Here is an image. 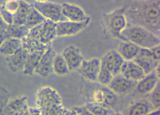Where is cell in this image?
Wrapping results in <instances>:
<instances>
[{"label":"cell","mask_w":160,"mask_h":115,"mask_svg":"<svg viewBox=\"0 0 160 115\" xmlns=\"http://www.w3.org/2000/svg\"><path fill=\"white\" fill-rule=\"evenodd\" d=\"M124 15L126 27H142L160 38V0L130 1Z\"/></svg>","instance_id":"1"},{"label":"cell","mask_w":160,"mask_h":115,"mask_svg":"<svg viewBox=\"0 0 160 115\" xmlns=\"http://www.w3.org/2000/svg\"><path fill=\"white\" fill-rule=\"evenodd\" d=\"M119 39L131 42L142 48L150 49L160 45V38L142 27H126L121 32Z\"/></svg>","instance_id":"2"},{"label":"cell","mask_w":160,"mask_h":115,"mask_svg":"<svg viewBox=\"0 0 160 115\" xmlns=\"http://www.w3.org/2000/svg\"><path fill=\"white\" fill-rule=\"evenodd\" d=\"M129 3L112 12L103 14L102 23L105 34L119 38L121 32L126 26L124 13Z\"/></svg>","instance_id":"3"},{"label":"cell","mask_w":160,"mask_h":115,"mask_svg":"<svg viewBox=\"0 0 160 115\" xmlns=\"http://www.w3.org/2000/svg\"><path fill=\"white\" fill-rule=\"evenodd\" d=\"M32 4L44 17L55 23L69 21L63 15L62 5L60 4L41 1H36Z\"/></svg>","instance_id":"4"},{"label":"cell","mask_w":160,"mask_h":115,"mask_svg":"<svg viewBox=\"0 0 160 115\" xmlns=\"http://www.w3.org/2000/svg\"><path fill=\"white\" fill-rule=\"evenodd\" d=\"M42 23L30 29L28 35L21 39L23 47L28 52L46 51L51 46V42L44 44L40 41L39 32Z\"/></svg>","instance_id":"5"},{"label":"cell","mask_w":160,"mask_h":115,"mask_svg":"<svg viewBox=\"0 0 160 115\" xmlns=\"http://www.w3.org/2000/svg\"><path fill=\"white\" fill-rule=\"evenodd\" d=\"M61 103L60 95L52 88L44 87L38 90L37 94V104L41 109Z\"/></svg>","instance_id":"6"},{"label":"cell","mask_w":160,"mask_h":115,"mask_svg":"<svg viewBox=\"0 0 160 115\" xmlns=\"http://www.w3.org/2000/svg\"><path fill=\"white\" fill-rule=\"evenodd\" d=\"M138 82L129 79L120 73L113 77L107 86L116 94L126 95L135 89Z\"/></svg>","instance_id":"7"},{"label":"cell","mask_w":160,"mask_h":115,"mask_svg":"<svg viewBox=\"0 0 160 115\" xmlns=\"http://www.w3.org/2000/svg\"><path fill=\"white\" fill-rule=\"evenodd\" d=\"M132 61L142 68L146 75L155 70L160 64V61L154 58L150 49L142 48Z\"/></svg>","instance_id":"8"},{"label":"cell","mask_w":160,"mask_h":115,"mask_svg":"<svg viewBox=\"0 0 160 115\" xmlns=\"http://www.w3.org/2000/svg\"><path fill=\"white\" fill-rule=\"evenodd\" d=\"M56 52L49 47L42 55L34 72L43 77H46L54 72L53 64Z\"/></svg>","instance_id":"9"},{"label":"cell","mask_w":160,"mask_h":115,"mask_svg":"<svg viewBox=\"0 0 160 115\" xmlns=\"http://www.w3.org/2000/svg\"><path fill=\"white\" fill-rule=\"evenodd\" d=\"M101 67V60L94 58L88 61L83 60L78 69L79 73L92 82L98 81Z\"/></svg>","instance_id":"10"},{"label":"cell","mask_w":160,"mask_h":115,"mask_svg":"<svg viewBox=\"0 0 160 115\" xmlns=\"http://www.w3.org/2000/svg\"><path fill=\"white\" fill-rule=\"evenodd\" d=\"M90 18L82 22L71 21L58 22L56 23L57 36H58L74 35L85 28L89 23Z\"/></svg>","instance_id":"11"},{"label":"cell","mask_w":160,"mask_h":115,"mask_svg":"<svg viewBox=\"0 0 160 115\" xmlns=\"http://www.w3.org/2000/svg\"><path fill=\"white\" fill-rule=\"evenodd\" d=\"M125 60L118 51L113 50L106 54L102 58L103 63L113 77L120 73L121 69Z\"/></svg>","instance_id":"12"},{"label":"cell","mask_w":160,"mask_h":115,"mask_svg":"<svg viewBox=\"0 0 160 115\" xmlns=\"http://www.w3.org/2000/svg\"><path fill=\"white\" fill-rule=\"evenodd\" d=\"M62 55L67 62L69 71L78 70L84 60L79 49L72 45L65 48Z\"/></svg>","instance_id":"13"},{"label":"cell","mask_w":160,"mask_h":115,"mask_svg":"<svg viewBox=\"0 0 160 115\" xmlns=\"http://www.w3.org/2000/svg\"><path fill=\"white\" fill-rule=\"evenodd\" d=\"M120 73L129 79L137 81L141 80L146 75L142 68L132 60H125Z\"/></svg>","instance_id":"14"},{"label":"cell","mask_w":160,"mask_h":115,"mask_svg":"<svg viewBox=\"0 0 160 115\" xmlns=\"http://www.w3.org/2000/svg\"><path fill=\"white\" fill-rule=\"evenodd\" d=\"M159 81L160 78L157 75L154 70L138 81L135 89L139 94H147L154 89Z\"/></svg>","instance_id":"15"},{"label":"cell","mask_w":160,"mask_h":115,"mask_svg":"<svg viewBox=\"0 0 160 115\" xmlns=\"http://www.w3.org/2000/svg\"><path fill=\"white\" fill-rule=\"evenodd\" d=\"M62 5V14L69 21L82 22L89 17L86 15L81 8L77 6L66 3Z\"/></svg>","instance_id":"16"},{"label":"cell","mask_w":160,"mask_h":115,"mask_svg":"<svg viewBox=\"0 0 160 115\" xmlns=\"http://www.w3.org/2000/svg\"><path fill=\"white\" fill-rule=\"evenodd\" d=\"M57 36L56 23L47 19L42 23L39 32L40 42L47 44L51 42Z\"/></svg>","instance_id":"17"},{"label":"cell","mask_w":160,"mask_h":115,"mask_svg":"<svg viewBox=\"0 0 160 115\" xmlns=\"http://www.w3.org/2000/svg\"><path fill=\"white\" fill-rule=\"evenodd\" d=\"M141 48L131 42L122 41L119 45L118 52L125 60H132L138 55Z\"/></svg>","instance_id":"18"},{"label":"cell","mask_w":160,"mask_h":115,"mask_svg":"<svg viewBox=\"0 0 160 115\" xmlns=\"http://www.w3.org/2000/svg\"><path fill=\"white\" fill-rule=\"evenodd\" d=\"M155 109L148 100L143 99L139 101L132 105L128 112L129 115H149Z\"/></svg>","instance_id":"19"},{"label":"cell","mask_w":160,"mask_h":115,"mask_svg":"<svg viewBox=\"0 0 160 115\" xmlns=\"http://www.w3.org/2000/svg\"><path fill=\"white\" fill-rule=\"evenodd\" d=\"M45 51L28 52L24 66L26 73L30 75L32 74Z\"/></svg>","instance_id":"20"},{"label":"cell","mask_w":160,"mask_h":115,"mask_svg":"<svg viewBox=\"0 0 160 115\" xmlns=\"http://www.w3.org/2000/svg\"><path fill=\"white\" fill-rule=\"evenodd\" d=\"M28 53L26 49L22 47L20 48L9 56L8 60L10 65L18 68L24 67Z\"/></svg>","instance_id":"21"},{"label":"cell","mask_w":160,"mask_h":115,"mask_svg":"<svg viewBox=\"0 0 160 115\" xmlns=\"http://www.w3.org/2000/svg\"><path fill=\"white\" fill-rule=\"evenodd\" d=\"M22 46L21 39L10 38L0 46V51L5 54L12 55Z\"/></svg>","instance_id":"22"},{"label":"cell","mask_w":160,"mask_h":115,"mask_svg":"<svg viewBox=\"0 0 160 115\" xmlns=\"http://www.w3.org/2000/svg\"><path fill=\"white\" fill-rule=\"evenodd\" d=\"M47 19L33 7L27 17L25 25L30 30L45 22Z\"/></svg>","instance_id":"23"},{"label":"cell","mask_w":160,"mask_h":115,"mask_svg":"<svg viewBox=\"0 0 160 115\" xmlns=\"http://www.w3.org/2000/svg\"><path fill=\"white\" fill-rule=\"evenodd\" d=\"M85 106L92 115L119 114L115 112L111 108L106 107L95 102H88Z\"/></svg>","instance_id":"24"},{"label":"cell","mask_w":160,"mask_h":115,"mask_svg":"<svg viewBox=\"0 0 160 115\" xmlns=\"http://www.w3.org/2000/svg\"><path fill=\"white\" fill-rule=\"evenodd\" d=\"M29 30L25 25L18 26L12 24L8 25L6 31L9 38L22 39L28 35Z\"/></svg>","instance_id":"25"},{"label":"cell","mask_w":160,"mask_h":115,"mask_svg":"<svg viewBox=\"0 0 160 115\" xmlns=\"http://www.w3.org/2000/svg\"><path fill=\"white\" fill-rule=\"evenodd\" d=\"M53 68L54 72L59 75H65L69 72L68 65L62 54L56 55L55 57Z\"/></svg>","instance_id":"26"},{"label":"cell","mask_w":160,"mask_h":115,"mask_svg":"<svg viewBox=\"0 0 160 115\" xmlns=\"http://www.w3.org/2000/svg\"><path fill=\"white\" fill-rule=\"evenodd\" d=\"M41 111L42 115H75L71 110L64 107L61 104L54 105L41 109Z\"/></svg>","instance_id":"27"},{"label":"cell","mask_w":160,"mask_h":115,"mask_svg":"<svg viewBox=\"0 0 160 115\" xmlns=\"http://www.w3.org/2000/svg\"><path fill=\"white\" fill-rule=\"evenodd\" d=\"M101 89L103 95V103L102 105L111 108L117 103V98L116 93L109 88L104 87Z\"/></svg>","instance_id":"28"},{"label":"cell","mask_w":160,"mask_h":115,"mask_svg":"<svg viewBox=\"0 0 160 115\" xmlns=\"http://www.w3.org/2000/svg\"><path fill=\"white\" fill-rule=\"evenodd\" d=\"M113 76L106 68L104 65L101 62L100 71L98 81L101 84L108 86L112 80Z\"/></svg>","instance_id":"29"},{"label":"cell","mask_w":160,"mask_h":115,"mask_svg":"<svg viewBox=\"0 0 160 115\" xmlns=\"http://www.w3.org/2000/svg\"><path fill=\"white\" fill-rule=\"evenodd\" d=\"M148 100L155 109L160 108V84L158 82L154 89L149 93Z\"/></svg>","instance_id":"30"},{"label":"cell","mask_w":160,"mask_h":115,"mask_svg":"<svg viewBox=\"0 0 160 115\" xmlns=\"http://www.w3.org/2000/svg\"><path fill=\"white\" fill-rule=\"evenodd\" d=\"M18 1L19 6L15 13L27 17L32 10V5L23 0H18Z\"/></svg>","instance_id":"31"},{"label":"cell","mask_w":160,"mask_h":115,"mask_svg":"<svg viewBox=\"0 0 160 115\" xmlns=\"http://www.w3.org/2000/svg\"><path fill=\"white\" fill-rule=\"evenodd\" d=\"M0 14L4 22L8 25L13 23V14L6 10L4 5L1 7Z\"/></svg>","instance_id":"32"},{"label":"cell","mask_w":160,"mask_h":115,"mask_svg":"<svg viewBox=\"0 0 160 115\" xmlns=\"http://www.w3.org/2000/svg\"><path fill=\"white\" fill-rule=\"evenodd\" d=\"M5 8L13 14L16 13L19 6L18 0H9L4 4Z\"/></svg>","instance_id":"33"},{"label":"cell","mask_w":160,"mask_h":115,"mask_svg":"<svg viewBox=\"0 0 160 115\" xmlns=\"http://www.w3.org/2000/svg\"><path fill=\"white\" fill-rule=\"evenodd\" d=\"M27 18L26 17L15 13L13 14L12 24L18 26L25 25L26 22Z\"/></svg>","instance_id":"34"},{"label":"cell","mask_w":160,"mask_h":115,"mask_svg":"<svg viewBox=\"0 0 160 115\" xmlns=\"http://www.w3.org/2000/svg\"><path fill=\"white\" fill-rule=\"evenodd\" d=\"M75 115H92L88 111L85 106L82 107H74L71 110Z\"/></svg>","instance_id":"35"},{"label":"cell","mask_w":160,"mask_h":115,"mask_svg":"<svg viewBox=\"0 0 160 115\" xmlns=\"http://www.w3.org/2000/svg\"><path fill=\"white\" fill-rule=\"evenodd\" d=\"M150 49L154 58L156 60L160 61V45L157 46Z\"/></svg>","instance_id":"36"},{"label":"cell","mask_w":160,"mask_h":115,"mask_svg":"<svg viewBox=\"0 0 160 115\" xmlns=\"http://www.w3.org/2000/svg\"><path fill=\"white\" fill-rule=\"evenodd\" d=\"M9 38L6 30L0 31V46L4 41Z\"/></svg>","instance_id":"37"},{"label":"cell","mask_w":160,"mask_h":115,"mask_svg":"<svg viewBox=\"0 0 160 115\" xmlns=\"http://www.w3.org/2000/svg\"><path fill=\"white\" fill-rule=\"evenodd\" d=\"M1 7L0 6V9ZM8 26V25L3 20L0 14V31L6 30Z\"/></svg>","instance_id":"38"},{"label":"cell","mask_w":160,"mask_h":115,"mask_svg":"<svg viewBox=\"0 0 160 115\" xmlns=\"http://www.w3.org/2000/svg\"><path fill=\"white\" fill-rule=\"evenodd\" d=\"M160 108L155 109L152 112H151L149 114H153V115H160Z\"/></svg>","instance_id":"39"},{"label":"cell","mask_w":160,"mask_h":115,"mask_svg":"<svg viewBox=\"0 0 160 115\" xmlns=\"http://www.w3.org/2000/svg\"><path fill=\"white\" fill-rule=\"evenodd\" d=\"M155 71L158 77L160 78V64L155 68Z\"/></svg>","instance_id":"40"}]
</instances>
